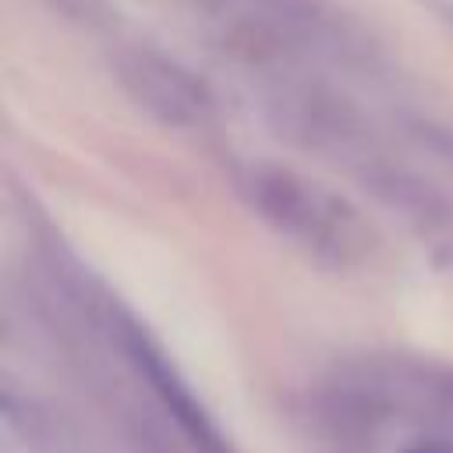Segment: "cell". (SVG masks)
<instances>
[{
    "mask_svg": "<svg viewBox=\"0 0 453 453\" xmlns=\"http://www.w3.org/2000/svg\"><path fill=\"white\" fill-rule=\"evenodd\" d=\"M400 453H453V442H446V439H421V442H414V446H407Z\"/></svg>",
    "mask_w": 453,
    "mask_h": 453,
    "instance_id": "cell-4",
    "label": "cell"
},
{
    "mask_svg": "<svg viewBox=\"0 0 453 453\" xmlns=\"http://www.w3.org/2000/svg\"><path fill=\"white\" fill-rule=\"evenodd\" d=\"M117 336H120V347H124L127 361L149 382V389L156 393V400L163 403V411L173 418V425L180 428V435L198 453H230V446L219 435V428L212 425V418L205 414V407L198 403V396L188 389V382L180 379V372L173 368V361L163 354V347L138 322H131V319H120Z\"/></svg>",
    "mask_w": 453,
    "mask_h": 453,
    "instance_id": "cell-3",
    "label": "cell"
},
{
    "mask_svg": "<svg viewBox=\"0 0 453 453\" xmlns=\"http://www.w3.org/2000/svg\"><path fill=\"white\" fill-rule=\"evenodd\" d=\"M124 92L156 120L173 127H195L212 117V96L188 67L159 53H124L117 64Z\"/></svg>",
    "mask_w": 453,
    "mask_h": 453,
    "instance_id": "cell-2",
    "label": "cell"
},
{
    "mask_svg": "<svg viewBox=\"0 0 453 453\" xmlns=\"http://www.w3.org/2000/svg\"><path fill=\"white\" fill-rule=\"evenodd\" d=\"M244 202L283 237L326 262H347L365 244V226L357 212L297 170L276 163H255L241 173Z\"/></svg>",
    "mask_w": 453,
    "mask_h": 453,
    "instance_id": "cell-1",
    "label": "cell"
}]
</instances>
